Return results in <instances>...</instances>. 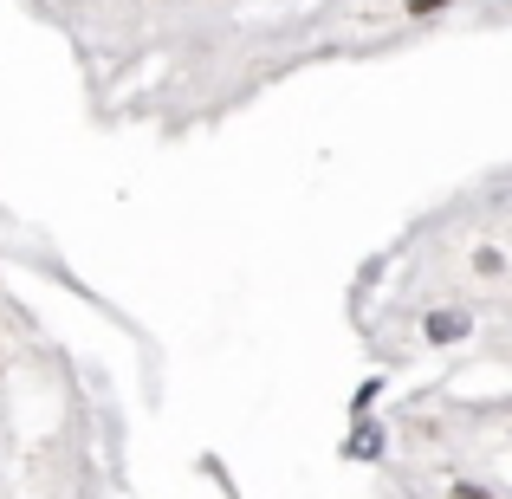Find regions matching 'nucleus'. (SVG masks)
<instances>
[{"label": "nucleus", "mask_w": 512, "mask_h": 499, "mask_svg": "<svg viewBox=\"0 0 512 499\" xmlns=\"http://www.w3.org/2000/svg\"><path fill=\"white\" fill-rule=\"evenodd\" d=\"M422 331L435 337V344H454V337H467V318H461V312H435Z\"/></svg>", "instance_id": "nucleus-1"}, {"label": "nucleus", "mask_w": 512, "mask_h": 499, "mask_svg": "<svg viewBox=\"0 0 512 499\" xmlns=\"http://www.w3.org/2000/svg\"><path fill=\"white\" fill-rule=\"evenodd\" d=\"M454 499H493L487 487H474V480H461V487H454Z\"/></svg>", "instance_id": "nucleus-2"}, {"label": "nucleus", "mask_w": 512, "mask_h": 499, "mask_svg": "<svg viewBox=\"0 0 512 499\" xmlns=\"http://www.w3.org/2000/svg\"><path fill=\"white\" fill-rule=\"evenodd\" d=\"M409 7H415V13H441V7H448V0H409Z\"/></svg>", "instance_id": "nucleus-3"}]
</instances>
